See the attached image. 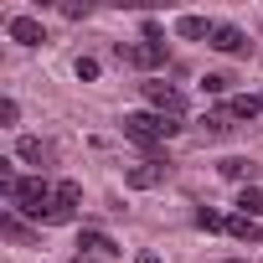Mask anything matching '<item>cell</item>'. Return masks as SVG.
Masks as SVG:
<instances>
[{
  "instance_id": "obj_18",
  "label": "cell",
  "mask_w": 263,
  "mask_h": 263,
  "mask_svg": "<svg viewBox=\"0 0 263 263\" xmlns=\"http://www.w3.org/2000/svg\"><path fill=\"white\" fill-rule=\"evenodd\" d=\"M57 201L78 212V201H83V186H78V181H62V186H57Z\"/></svg>"
},
{
  "instance_id": "obj_7",
  "label": "cell",
  "mask_w": 263,
  "mask_h": 263,
  "mask_svg": "<svg viewBox=\"0 0 263 263\" xmlns=\"http://www.w3.org/2000/svg\"><path fill=\"white\" fill-rule=\"evenodd\" d=\"M206 47H217V52L237 57V52H248V36H242V26H227V21H217V26H212V36H206Z\"/></svg>"
},
{
  "instance_id": "obj_17",
  "label": "cell",
  "mask_w": 263,
  "mask_h": 263,
  "mask_svg": "<svg viewBox=\"0 0 263 263\" xmlns=\"http://www.w3.org/2000/svg\"><path fill=\"white\" fill-rule=\"evenodd\" d=\"M196 227H201V232H222V227H227V217H222V212H212V206H201V212H196Z\"/></svg>"
},
{
  "instance_id": "obj_21",
  "label": "cell",
  "mask_w": 263,
  "mask_h": 263,
  "mask_svg": "<svg viewBox=\"0 0 263 263\" xmlns=\"http://www.w3.org/2000/svg\"><path fill=\"white\" fill-rule=\"evenodd\" d=\"M16 114H21V108H16V98H6V103H0V124H16Z\"/></svg>"
},
{
  "instance_id": "obj_20",
  "label": "cell",
  "mask_w": 263,
  "mask_h": 263,
  "mask_svg": "<svg viewBox=\"0 0 263 263\" xmlns=\"http://www.w3.org/2000/svg\"><path fill=\"white\" fill-rule=\"evenodd\" d=\"M78 78L93 83V78H98V62H93V57H78Z\"/></svg>"
},
{
  "instance_id": "obj_1",
  "label": "cell",
  "mask_w": 263,
  "mask_h": 263,
  "mask_svg": "<svg viewBox=\"0 0 263 263\" xmlns=\"http://www.w3.org/2000/svg\"><path fill=\"white\" fill-rule=\"evenodd\" d=\"M124 135L135 145H160V140H176L181 135V119H165L155 108H140V114H124Z\"/></svg>"
},
{
  "instance_id": "obj_11",
  "label": "cell",
  "mask_w": 263,
  "mask_h": 263,
  "mask_svg": "<svg viewBox=\"0 0 263 263\" xmlns=\"http://www.w3.org/2000/svg\"><path fill=\"white\" fill-rule=\"evenodd\" d=\"M227 232H232L237 242H248V248L263 237V232H258V222H253V217H242V212H237V217H227Z\"/></svg>"
},
{
  "instance_id": "obj_22",
  "label": "cell",
  "mask_w": 263,
  "mask_h": 263,
  "mask_svg": "<svg viewBox=\"0 0 263 263\" xmlns=\"http://www.w3.org/2000/svg\"><path fill=\"white\" fill-rule=\"evenodd\" d=\"M140 263H160V258H155V253H140Z\"/></svg>"
},
{
  "instance_id": "obj_3",
  "label": "cell",
  "mask_w": 263,
  "mask_h": 263,
  "mask_svg": "<svg viewBox=\"0 0 263 263\" xmlns=\"http://www.w3.org/2000/svg\"><path fill=\"white\" fill-rule=\"evenodd\" d=\"M165 171H171V160H160V155H145L140 165H129V171H124V181L135 186V191H150V186H160V181H165Z\"/></svg>"
},
{
  "instance_id": "obj_10",
  "label": "cell",
  "mask_w": 263,
  "mask_h": 263,
  "mask_svg": "<svg viewBox=\"0 0 263 263\" xmlns=\"http://www.w3.org/2000/svg\"><path fill=\"white\" fill-rule=\"evenodd\" d=\"M16 155H21L26 165H47V160H52V145H42L36 135H21V145H16Z\"/></svg>"
},
{
  "instance_id": "obj_5",
  "label": "cell",
  "mask_w": 263,
  "mask_h": 263,
  "mask_svg": "<svg viewBox=\"0 0 263 263\" xmlns=\"http://www.w3.org/2000/svg\"><path fill=\"white\" fill-rule=\"evenodd\" d=\"M119 57H124L129 67L150 72V67H160V62H165V47H160V42H129V47H119Z\"/></svg>"
},
{
  "instance_id": "obj_2",
  "label": "cell",
  "mask_w": 263,
  "mask_h": 263,
  "mask_svg": "<svg viewBox=\"0 0 263 263\" xmlns=\"http://www.w3.org/2000/svg\"><path fill=\"white\" fill-rule=\"evenodd\" d=\"M52 196H57V186H47L42 176H21L16 181V191H11V201H16V212H26V217H47V206H52Z\"/></svg>"
},
{
  "instance_id": "obj_15",
  "label": "cell",
  "mask_w": 263,
  "mask_h": 263,
  "mask_svg": "<svg viewBox=\"0 0 263 263\" xmlns=\"http://www.w3.org/2000/svg\"><path fill=\"white\" fill-rule=\"evenodd\" d=\"M227 114H232V119H258V114H263V98H232Z\"/></svg>"
},
{
  "instance_id": "obj_13",
  "label": "cell",
  "mask_w": 263,
  "mask_h": 263,
  "mask_svg": "<svg viewBox=\"0 0 263 263\" xmlns=\"http://www.w3.org/2000/svg\"><path fill=\"white\" fill-rule=\"evenodd\" d=\"M237 206H242V217H263V186H242V196H237Z\"/></svg>"
},
{
  "instance_id": "obj_8",
  "label": "cell",
  "mask_w": 263,
  "mask_h": 263,
  "mask_svg": "<svg viewBox=\"0 0 263 263\" xmlns=\"http://www.w3.org/2000/svg\"><path fill=\"white\" fill-rule=\"evenodd\" d=\"M212 26H217V21H206V16H181V21H176V36H181V42H206Z\"/></svg>"
},
{
  "instance_id": "obj_14",
  "label": "cell",
  "mask_w": 263,
  "mask_h": 263,
  "mask_svg": "<svg viewBox=\"0 0 263 263\" xmlns=\"http://www.w3.org/2000/svg\"><path fill=\"white\" fill-rule=\"evenodd\" d=\"M0 232H6L11 242H31V232H26V222H21L16 212H6V217H0Z\"/></svg>"
},
{
  "instance_id": "obj_23",
  "label": "cell",
  "mask_w": 263,
  "mask_h": 263,
  "mask_svg": "<svg viewBox=\"0 0 263 263\" xmlns=\"http://www.w3.org/2000/svg\"><path fill=\"white\" fill-rule=\"evenodd\" d=\"M232 263H248V258H232Z\"/></svg>"
},
{
  "instance_id": "obj_19",
  "label": "cell",
  "mask_w": 263,
  "mask_h": 263,
  "mask_svg": "<svg viewBox=\"0 0 263 263\" xmlns=\"http://www.w3.org/2000/svg\"><path fill=\"white\" fill-rule=\"evenodd\" d=\"M201 88H206V93H227V88H232V78H227V72H206V78H201Z\"/></svg>"
},
{
  "instance_id": "obj_9",
  "label": "cell",
  "mask_w": 263,
  "mask_h": 263,
  "mask_svg": "<svg viewBox=\"0 0 263 263\" xmlns=\"http://www.w3.org/2000/svg\"><path fill=\"white\" fill-rule=\"evenodd\" d=\"M217 171H222L227 181H242V186H253V181H258V160H242V155H232V160H222Z\"/></svg>"
},
{
  "instance_id": "obj_6",
  "label": "cell",
  "mask_w": 263,
  "mask_h": 263,
  "mask_svg": "<svg viewBox=\"0 0 263 263\" xmlns=\"http://www.w3.org/2000/svg\"><path fill=\"white\" fill-rule=\"evenodd\" d=\"M6 36L21 42V47H42V42H47V31H42L36 16H11V21H6Z\"/></svg>"
},
{
  "instance_id": "obj_16",
  "label": "cell",
  "mask_w": 263,
  "mask_h": 263,
  "mask_svg": "<svg viewBox=\"0 0 263 263\" xmlns=\"http://www.w3.org/2000/svg\"><path fill=\"white\" fill-rule=\"evenodd\" d=\"M201 129H206V135H227V129H232V114H227V108H212V114L201 119Z\"/></svg>"
},
{
  "instance_id": "obj_12",
  "label": "cell",
  "mask_w": 263,
  "mask_h": 263,
  "mask_svg": "<svg viewBox=\"0 0 263 263\" xmlns=\"http://www.w3.org/2000/svg\"><path fill=\"white\" fill-rule=\"evenodd\" d=\"M78 248H83V253H103V258H114V253H119L108 232H83V237H78Z\"/></svg>"
},
{
  "instance_id": "obj_4",
  "label": "cell",
  "mask_w": 263,
  "mask_h": 263,
  "mask_svg": "<svg viewBox=\"0 0 263 263\" xmlns=\"http://www.w3.org/2000/svg\"><path fill=\"white\" fill-rule=\"evenodd\" d=\"M145 98H150V108L165 114V119H181V114H186V98H181L171 83H145Z\"/></svg>"
}]
</instances>
